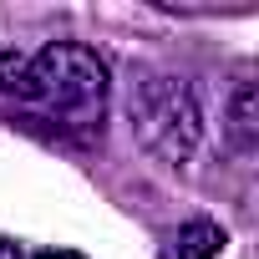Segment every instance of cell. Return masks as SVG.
Listing matches in <instances>:
<instances>
[{"label":"cell","mask_w":259,"mask_h":259,"mask_svg":"<svg viewBox=\"0 0 259 259\" xmlns=\"http://www.w3.org/2000/svg\"><path fill=\"white\" fill-rule=\"evenodd\" d=\"M107 61L81 41H51L41 51H0V97L41 107L61 127H97L107 117Z\"/></svg>","instance_id":"cell-1"},{"label":"cell","mask_w":259,"mask_h":259,"mask_svg":"<svg viewBox=\"0 0 259 259\" xmlns=\"http://www.w3.org/2000/svg\"><path fill=\"white\" fill-rule=\"evenodd\" d=\"M127 117H133L138 148L148 158L168 163V168H183L198 153V143H203L198 97L178 76H148V81H138L133 97H127Z\"/></svg>","instance_id":"cell-2"},{"label":"cell","mask_w":259,"mask_h":259,"mask_svg":"<svg viewBox=\"0 0 259 259\" xmlns=\"http://www.w3.org/2000/svg\"><path fill=\"white\" fill-rule=\"evenodd\" d=\"M224 138H229V148H234V153H244V158L259 148V92H254L249 81H239V87H234V97H229Z\"/></svg>","instance_id":"cell-3"},{"label":"cell","mask_w":259,"mask_h":259,"mask_svg":"<svg viewBox=\"0 0 259 259\" xmlns=\"http://www.w3.org/2000/svg\"><path fill=\"white\" fill-rule=\"evenodd\" d=\"M219 249H224V229L208 224V219H193L168 239L163 259H219Z\"/></svg>","instance_id":"cell-4"},{"label":"cell","mask_w":259,"mask_h":259,"mask_svg":"<svg viewBox=\"0 0 259 259\" xmlns=\"http://www.w3.org/2000/svg\"><path fill=\"white\" fill-rule=\"evenodd\" d=\"M31 259H81V254H71V249H46V254H31Z\"/></svg>","instance_id":"cell-5"},{"label":"cell","mask_w":259,"mask_h":259,"mask_svg":"<svg viewBox=\"0 0 259 259\" xmlns=\"http://www.w3.org/2000/svg\"><path fill=\"white\" fill-rule=\"evenodd\" d=\"M0 259H21V249H16L11 239H0Z\"/></svg>","instance_id":"cell-6"}]
</instances>
